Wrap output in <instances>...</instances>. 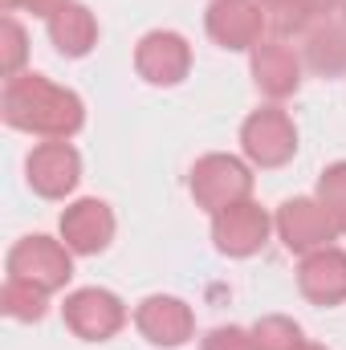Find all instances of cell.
<instances>
[{"label": "cell", "instance_id": "obj_1", "mask_svg": "<svg viewBox=\"0 0 346 350\" xmlns=\"http://www.w3.org/2000/svg\"><path fill=\"white\" fill-rule=\"evenodd\" d=\"M0 114L12 131L37 139H74L86 122V106L74 90L49 82L45 74H16L4 82Z\"/></svg>", "mask_w": 346, "mask_h": 350}, {"label": "cell", "instance_id": "obj_13", "mask_svg": "<svg viewBox=\"0 0 346 350\" xmlns=\"http://www.w3.org/2000/svg\"><path fill=\"white\" fill-rule=\"evenodd\" d=\"M253 82L273 102L297 94V86H302V57H297V49L285 37H265L261 45H253Z\"/></svg>", "mask_w": 346, "mask_h": 350}, {"label": "cell", "instance_id": "obj_2", "mask_svg": "<svg viewBox=\"0 0 346 350\" xmlns=\"http://www.w3.org/2000/svg\"><path fill=\"white\" fill-rule=\"evenodd\" d=\"M187 187H191L196 208H204V212L216 216V212H224V208H232V204H241V200L253 196V167L245 159H237V155L212 151V155L196 159Z\"/></svg>", "mask_w": 346, "mask_h": 350}, {"label": "cell", "instance_id": "obj_9", "mask_svg": "<svg viewBox=\"0 0 346 350\" xmlns=\"http://www.w3.org/2000/svg\"><path fill=\"white\" fill-rule=\"evenodd\" d=\"M135 326L139 334L151 342V347H163V350H175L183 342H191L196 334V314L183 297H172V293H151L139 301L135 310Z\"/></svg>", "mask_w": 346, "mask_h": 350}, {"label": "cell", "instance_id": "obj_15", "mask_svg": "<svg viewBox=\"0 0 346 350\" xmlns=\"http://www.w3.org/2000/svg\"><path fill=\"white\" fill-rule=\"evenodd\" d=\"M45 29H49V41H53V49L62 57H86L90 49L98 45V21H94V12H90L86 4H78V0L62 4L45 21Z\"/></svg>", "mask_w": 346, "mask_h": 350}, {"label": "cell", "instance_id": "obj_11", "mask_svg": "<svg viewBox=\"0 0 346 350\" xmlns=\"http://www.w3.org/2000/svg\"><path fill=\"white\" fill-rule=\"evenodd\" d=\"M135 70L151 86H179L191 70V45L172 29H151L135 45Z\"/></svg>", "mask_w": 346, "mask_h": 350}, {"label": "cell", "instance_id": "obj_3", "mask_svg": "<svg viewBox=\"0 0 346 350\" xmlns=\"http://www.w3.org/2000/svg\"><path fill=\"white\" fill-rule=\"evenodd\" d=\"M4 265H8V277L29 281L45 293L66 289L74 277V253L66 249V241H53V237H21L8 249Z\"/></svg>", "mask_w": 346, "mask_h": 350}, {"label": "cell", "instance_id": "obj_23", "mask_svg": "<svg viewBox=\"0 0 346 350\" xmlns=\"http://www.w3.org/2000/svg\"><path fill=\"white\" fill-rule=\"evenodd\" d=\"M62 4H70V0H0V8L4 12H16V8H25V12H33V16H53Z\"/></svg>", "mask_w": 346, "mask_h": 350}, {"label": "cell", "instance_id": "obj_14", "mask_svg": "<svg viewBox=\"0 0 346 350\" xmlns=\"http://www.w3.org/2000/svg\"><path fill=\"white\" fill-rule=\"evenodd\" d=\"M297 289L314 306H343L346 301V249H318L297 265Z\"/></svg>", "mask_w": 346, "mask_h": 350}, {"label": "cell", "instance_id": "obj_16", "mask_svg": "<svg viewBox=\"0 0 346 350\" xmlns=\"http://www.w3.org/2000/svg\"><path fill=\"white\" fill-rule=\"evenodd\" d=\"M302 57L310 70L334 78V74H346V25H334V21H318L302 33Z\"/></svg>", "mask_w": 346, "mask_h": 350}, {"label": "cell", "instance_id": "obj_8", "mask_svg": "<svg viewBox=\"0 0 346 350\" xmlns=\"http://www.w3.org/2000/svg\"><path fill=\"white\" fill-rule=\"evenodd\" d=\"M269 232H273V220L253 200H241V204H232V208L212 216V241H216V249L224 257H253V253H261Z\"/></svg>", "mask_w": 346, "mask_h": 350}, {"label": "cell", "instance_id": "obj_12", "mask_svg": "<svg viewBox=\"0 0 346 350\" xmlns=\"http://www.w3.org/2000/svg\"><path fill=\"white\" fill-rule=\"evenodd\" d=\"M62 241L74 257H98L114 241V212L106 200H74L62 212Z\"/></svg>", "mask_w": 346, "mask_h": 350}, {"label": "cell", "instance_id": "obj_10", "mask_svg": "<svg viewBox=\"0 0 346 350\" xmlns=\"http://www.w3.org/2000/svg\"><path fill=\"white\" fill-rule=\"evenodd\" d=\"M204 25H208V37L220 45V49H249L265 41V12H261V0H212L208 12H204Z\"/></svg>", "mask_w": 346, "mask_h": 350}, {"label": "cell", "instance_id": "obj_25", "mask_svg": "<svg viewBox=\"0 0 346 350\" xmlns=\"http://www.w3.org/2000/svg\"><path fill=\"white\" fill-rule=\"evenodd\" d=\"M297 350H326V347H318V342H302Z\"/></svg>", "mask_w": 346, "mask_h": 350}, {"label": "cell", "instance_id": "obj_5", "mask_svg": "<svg viewBox=\"0 0 346 350\" xmlns=\"http://www.w3.org/2000/svg\"><path fill=\"white\" fill-rule=\"evenodd\" d=\"M62 322H66V330H70L74 338H82V342H106V338H114V334L127 326V306H122L118 293L90 285V289H74V293L66 297Z\"/></svg>", "mask_w": 346, "mask_h": 350}, {"label": "cell", "instance_id": "obj_18", "mask_svg": "<svg viewBox=\"0 0 346 350\" xmlns=\"http://www.w3.org/2000/svg\"><path fill=\"white\" fill-rule=\"evenodd\" d=\"M265 12V29H273V37H297L310 25H318L310 0H261Z\"/></svg>", "mask_w": 346, "mask_h": 350}, {"label": "cell", "instance_id": "obj_6", "mask_svg": "<svg viewBox=\"0 0 346 350\" xmlns=\"http://www.w3.org/2000/svg\"><path fill=\"white\" fill-rule=\"evenodd\" d=\"M273 228H277L281 245H285L289 253H302V257L326 249V245L338 237L330 212H326L318 200H310V196H293V200H285V204L277 208V216H273Z\"/></svg>", "mask_w": 346, "mask_h": 350}, {"label": "cell", "instance_id": "obj_20", "mask_svg": "<svg viewBox=\"0 0 346 350\" xmlns=\"http://www.w3.org/2000/svg\"><path fill=\"white\" fill-rule=\"evenodd\" d=\"M318 204L330 212L338 237H346V159L330 163L326 172L318 175Z\"/></svg>", "mask_w": 346, "mask_h": 350}, {"label": "cell", "instance_id": "obj_4", "mask_svg": "<svg viewBox=\"0 0 346 350\" xmlns=\"http://www.w3.org/2000/svg\"><path fill=\"white\" fill-rule=\"evenodd\" d=\"M241 151L253 167H281L297 155V126L281 106H261L241 126Z\"/></svg>", "mask_w": 346, "mask_h": 350}, {"label": "cell", "instance_id": "obj_24", "mask_svg": "<svg viewBox=\"0 0 346 350\" xmlns=\"http://www.w3.org/2000/svg\"><path fill=\"white\" fill-rule=\"evenodd\" d=\"M346 0H310V8H314V16L318 21H330V12H343Z\"/></svg>", "mask_w": 346, "mask_h": 350}, {"label": "cell", "instance_id": "obj_22", "mask_svg": "<svg viewBox=\"0 0 346 350\" xmlns=\"http://www.w3.org/2000/svg\"><path fill=\"white\" fill-rule=\"evenodd\" d=\"M204 350H253V330L245 326H216L204 334Z\"/></svg>", "mask_w": 346, "mask_h": 350}, {"label": "cell", "instance_id": "obj_21", "mask_svg": "<svg viewBox=\"0 0 346 350\" xmlns=\"http://www.w3.org/2000/svg\"><path fill=\"white\" fill-rule=\"evenodd\" d=\"M25 53H29L25 29L16 25V16H4L0 21V74L4 78H16L21 66H25Z\"/></svg>", "mask_w": 346, "mask_h": 350}, {"label": "cell", "instance_id": "obj_19", "mask_svg": "<svg viewBox=\"0 0 346 350\" xmlns=\"http://www.w3.org/2000/svg\"><path fill=\"white\" fill-rule=\"evenodd\" d=\"M302 342V326L285 314H265L253 326V350H297Z\"/></svg>", "mask_w": 346, "mask_h": 350}, {"label": "cell", "instance_id": "obj_17", "mask_svg": "<svg viewBox=\"0 0 346 350\" xmlns=\"http://www.w3.org/2000/svg\"><path fill=\"white\" fill-rule=\"evenodd\" d=\"M0 310L8 318H16V322H41L45 310H49V293L37 289V285H29V281L8 277L4 289H0Z\"/></svg>", "mask_w": 346, "mask_h": 350}, {"label": "cell", "instance_id": "obj_26", "mask_svg": "<svg viewBox=\"0 0 346 350\" xmlns=\"http://www.w3.org/2000/svg\"><path fill=\"white\" fill-rule=\"evenodd\" d=\"M343 25H346V4H343Z\"/></svg>", "mask_w": 346, "mask_h": 350}, {"label": "cell", "instance_id": "obj_7", "mask_svg": "<svg viewBox=\"0 0 346 350\" xmlns=\"http://www.w3.org/2000/svg\"><path fill=\"white\" fill-rule=\"evenodd\" d=\"M25 179L41 200H66L82 179V155L70 147V139H45L29 151Z\"/></svg>", "mask_w": 346, "mask_h": 350}]
</instances>
